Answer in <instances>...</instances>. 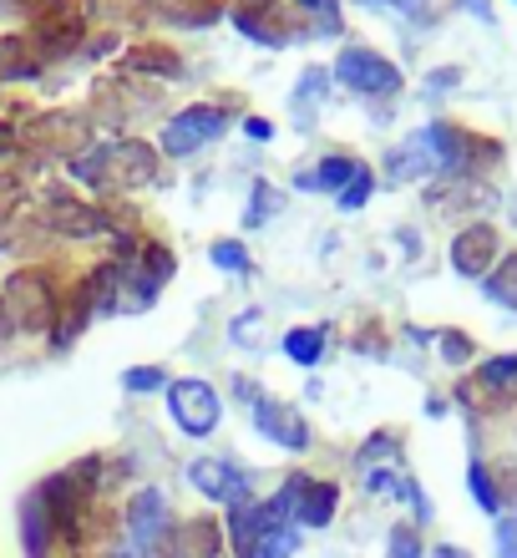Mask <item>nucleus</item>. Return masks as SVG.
I'll return each instance as SVG.
<instances>
[{
    "label": "nucleus",
    "instance_id": "nucleus-35",
    "mask_svg": "<svg viewBox=\"0 0 517 558\" xmlns=\"http://www.w3.org/2000/svg\"><path fill=\"white\" fill-rule=\"evenodd\" d=\"M381 457H396V437H391V432H376V437L360 447V468H376Z\"/></svg>",
    "mask_w": 517,
    "mask_h": 558
},
{
    "label": "nucleus",
    "instance_id": "nucleus-16",
    "mask_svg": "<svg viewBox=\"0 0 517 558\" xmlns=\"http://www.w3.org/2000/svg\"><path fill=\"white\" fill-rule=\"evenodd\" d=\"M163 523H168V498L158 487H143L133 502H127V538L137 548H152L163 538Z\"/></svg>",
    "mask_w": 517,
    "mask_h": 558
},
{
    "label": "nucleus",
    "instance_id": "nucleus-5",
    "mask_svg": "<svg viewBox=\"0 0 517 558\" xmlns=\"http://www.w3.org/2000/svg\"><path fill=\"white\" fill-rule=\"evenodd\" d=\"M223 128H229V107L193 102V107H183L177 118L163 122V153L168 158H188V153H198L204 143L223 137Z\"/></svg>",
    "mask_w": 517,
    "mask_h": 558
},
{
    "label": "nucleus",
    "instance_id": "nucleus-31",
    "mask_svg": "<svg viewBox=\"0 0 517 558\" xmlns=\"http://www.w3.org/2000/svg\"><path fill=\"white\" fill-rule=\"evenodd\" d=\"M330 87V76L320 72V66H310V72L299 76V87H295V107H299V118H305V112H310L315 102H320V92Z\"/></svg>",
    "mask_w": 517,
    "mask_h": 558
},
{
    "label": "nucleus",
    "instance_id": "nucleus-33",
    "mask_svg": "<svg viewBox=\"0 0 517 558\" xmlns=\"http://www.w3.org/2000/svg\"><path fill=\"white\" fill-rule=\"evenodd\" d=\"M370 193H376V173H370V168H360V173L350 178V189L341 193V208H360Z\"/></svg>",
    "mask_w": 517,
    "mask_h": 558
},
{
    "label": "nucleus",
    "instance_id": "nucleus-37",
    "mask_svg": "<svg viewBox=\"0 0 517 558\" xmlns=\"http://www.w3.org/2000/svg\"><path fill=\"white\" fill-rule=\"evenodd\" d=\"M442 355L452 361V366L472 361V336H461V330H446V336H442Z\"/></svg>",
    "mask_w": 517,
    "mask_h": 558
},
{
    "label": "nucleus",
    "instance_id": "nucleus-34",
    "mask_svg": "<svg viewBox=\"0 0 517 558\" xmlns=\"http://www.w3.org/2000/svg\"><path fill=\"white\" fill-rule=\"evenodd\" d=\"M385 558H421V538H416V529H391V548H385Z\"/></svg>",
    "mask_w": 517,
    "mask_h": 558
},
{
    "label": "nucleus",
    "instance_id": "nucleus-15",
    "mask_svg": "<svg viewBox=\"0 0 517 558\" xmlns=\"http://www.w3.org/2000/svg\"><path fill=\"white\" fill-rule=\"evenodd\" d=\"M219 554H223V529L213 518H188V523L163 533V558H219Z\"/></svg>",
    "mask_w": 517,
    "mask_h": 558
},
{
    "label": "nucleus",
    "instance_id": "nucleus-14",
    "mask_svg": "<svg viewBox=\"0 0 517 558\" xmlns=\"http://www.w3.org/2000/svg\"><path fill=\"white\" fill-rule=\"evenodd\" d=\"M492 204H497V193H492L482 178H446V183L427 189V208L431 214H446V219H461V214L492 208Z\"/></svg>",
    "mask_w": 517,
    "mask_h": 558
},
{
    "label": "nucleus",
    "instance_id": "nucleus-10",
    "mask_svg": "<svg viewBox=\"0 0 517 558\" xmlns=\"http://www.w3.org/2000/svg\"><path fill=\"white\" fill-rule=\"evenodd\" d=\"M82 36H87V15H82V5H61V11L41 15V21H30L26 41L36 46V57L41 61H57V57H72L76 46H82Z\"/></svg>",
    "mask_w": 517,
    "mask_h": 558
},
{
    "label": "nucleus",
    "instance_id": "nucleus-1",
    "mask_svg": "<svg viewBox=\"0 0 517 558\" xmlns=\"http://www.w3.org/2000/svg\"><path fill=\"white\" fill-rule=\"evenodd\" d=\"M72 178L87 189H148L158 178V147L137 143V137H112V143H91L72 162Z\"/></svg>",
    "mask_w": 517,
    "mask_h": 558
},
{
    "label": "nucleus",
    "instance_id": "nucleus-22",
    "mask_svg": "<svg viewBox=\"0 0 517 558\" xmlns=\"http://www.w3.org/2000/svg\"><path fill=\"white\" fill-rule=\"evenodd\" d=\"M360 173V162L345 158V153H335V158H325L315 173H299V189H325V193H345L350 189V178Z\"/></svg>",
    "mask_w": 517,
    "mask_h": 558
},
{
    "label": "nucleus",
    "instance_id": "nucleus-7",
    "mask_svg": "<svg viewBox=\"0 0 517 558\" xmlns=\"http://www.w3.org/2000/svg\"><path fill=\"white\" fill-rule=\"evenodd\" d=\"M41 223L61 239H102L118 219H107L97 204H82V198H72V193L51 189L46 193V204H41Z\"/></svg>",
    "mask_w": 517,
    "mask_h": 558
},
{
    "label": "nucleus",
    "instance_id": "nucleus-11",
    "mask_svg": "<svg viewBox=\"0 0 517 558\" xmlns=\"http://www.w3.org/2000/svg\"><path fill=\"white\" fill-rule=\"evenodd\" d=\"M503 259V239L492 223H467L457 239H452V269L467 279H488Z\"/></svg>",
    "mask_w": 517,
    "mask_h": 558
},
{
    "label": "nucleus",
    "instance_id": "nucleus-36",
    "mask_svg": "<svg viewBox=\"0 0 517 558\" xmlns=\"http://www.w3.org/2000/svg\"><path fill=\"white\" fill-rule=\"evenodd\" d=\"M163 381H168V376L158 366H133L127 376H122V386H127V391H158Z\"/></svg>",
    "mask_w": 517,
    "mask_h": 558
},
{
    "label": "nucleus",
    "instance_id": "nucleus-40",
    "mask_svg": "<svg viewBox=\"0 0 517 558\" xmlns=\"http://www.w3.org/2000/svg\"><path fill=\"white\" fill-rule=\"evenodd\" d=\"M102 558H148V548H137L133 538H118V544H107Z\"/></svg>",
    "mask_w": 517,
    "mask_h": 558
},
{
    "label": "nucleus",
    "instance_id": "nucleus-2",
    "mask_svg": "<svg viewBox=\"0 0 517 558\" xmlns=\"http://www.w3.org/2000/svg\"><path fill=\"white\" fill-rule=\"evenodd\" d=\"M427 143H431V153H436V162H442L446 178H482L492 162L503 158V147L492 143V137L467 133V128H457V122H431Z\"/></svg>",
    "mask_w": 517,
    "mask_h": 558
},
{
    "label": "nucleus",
    "instance_id": "nucleus-8",
    "mask_svg": "<svg viewBox=\"0 0 517 558\" xmlns=\"http://www.w3.org/2000/svg\"><path fill=\"white\" fill-rule=\"evenodd\" d=\"M335 76H341L350 92H360V97H396L401 92V72L381 57V51H370V46H350V51H341Z\"/></svg>",
    "mask_w": 517,
    "mask_h": 558
},
{
    "label": "nucleus",
    "instance_id": "nucleus-41",
    "mask_svg": "<svg viewBox=\"0 0 517 558\" xmlns=\"http://www.w3.org/2000/svg\"><path fill=\"white\" fill-rule=\"evenodd\" d=\"M15 153H21V128L0 122V158H15Z\"/></svg>",
    "mask_w": 517,
    "mask_h": 558
},
{
    "label": "nucleus",
    "instance_id": "nucleus-39",
    "mask_svg": "<svg viewBox=\"0 0 517 558\" xmlns=\"http://www.w3.org/2000/svg\"><path fill=\"white\" fill-rule=\"evenodd\" d=\"M497 558H517V518L497 523Z\"/></svg>",
    "mask_w": 517,
    "mask_h": 558
},
{
    "label": "nucleus",
    "instance_id": "nucleus-44",
    "mask_svg": "<svg viewBox=\"0 0 517 558\" xmlns=\"http://www.w3.org/2000/svg\"><path fill=\"white\" fill-rule=\"evenodd\" d=\"M452 82H457V72H431V92H436V87H452Z\"/></svg>",
    "mask_w": 517,
    "mask_h": 558
},
{
    "label": "nucleus",
    "instance_id": "nucleus-13",
    "mask_svg": "<svg viewBox=\"0 0 517 558\" xmlns=\"http://www.w3.org/2000/svg\"><path fill=\"white\" fill-rule=\"evenodd\" d=\"M254 426H259L274 447H284V452H305V447H310V426H305V416H299L295 407L274 401V397L254 401Z\"/></svg>",
    "mask_w": 517,
    "mask_h": 558
},
{
    "label": "nucleus",
    "instance_id": "nucleus-30",
    "mask_svg": "<svg viewBox=\"0 0 517 558\" xmlns=\"http://www.w3.org/2000/svg\"><path fill=\"white\" fill-rule=\"evenodd\" d=\"M295 5H305V11L315 15V26L325 31V36H341V0H295Z\"/></svg>",
    "mask_w": 517,
    "mask_h": 558
},
{
    "label": "nucleus",
    "instance_id": "nucleus-4",
    "mask_svg": "<svg viewBox=\"0 0 517 558\" xmlns=\"http://www.w3.org/2000/svg\"><path fill=\"white\" fill-rule=\"evenodd\" d=\"M0 305L11 315L15 330H30V336H41V330H57V294H51V279L41 269H15L5 279V290H0Z\"/></svg>",
    "mask_w": 517,
    "mask_h": 558
},
{
    "label": "nucleus",
    "instance_id": "nucleus-43",
    "mask_svg": "<svg viewBox=\"0 0 517 558\" xmlns=\"http://www.w3.org/2000/svg\"><path fill=\"white\" fill-rule=\"evenodd\" d=\"M15 336V325H11V315H5V305H0V345Z\"/></svg>",
    "mask_w": 517,
    "mask_h": 558
},
{
    "label": "nucleus",
    "instance_id": "nucleus-19",
    "mask_svg": "<svg viewBox=\"0 0 517 558\" xmlns=\"http://www.w3.org/2000/svg\"><path fill=\"white\" fill-rule=\"evenodd\" d=\"M152 11H158V21H168V26L204 31L223 15V0H152Z\"/></svg>",
    "mask_w": 517,
    "mask_h": 558
},
{
    "label": "nucleus",
    "instance_id": "nucleus-18",
    "mask_svg": "<svg viewBox=\"0 0 517 558\" xmlns=\"http://www.w3.org/2000/svg\"><path fill=\"white\" fill-rule=\"evenodd\" d=\"M122 72H137V76H183V57H177L173 46L163 41H137L122 51Z\"/></svg>",
    "mask_w": 517,
    "mask_h": 558
},
{
    "label": "nucleus",
    "instance_id": "nucleus-21",
    "mask_svg": "<svg viewBox=\"0 0 517 558\" xmlns=\"http://www.w3.org/2000/svg\"><path fill=\"white\" fill-rule=\"evenodd\" d=\"M274 5H280V0H238V5H234V26L244 31V36H254V41H264V46H284L290 36H284V31H274L264 21Z\"/></svg>",
    "mask_w": 517,
    "mask_h": 558
},
{
    "label": "nucleus",
    "instance_id": "nucleus-38",
    "mask_svg": "<svg viewBox=\"0 0 517 558\" xmlns=\"http://www.w3.org/2000/svg\"><path fill=\"white\" fill-rule=\"evenodd\" d=\"M15 11L26 15V21H41V15H51V11H61L66 0H11Z\"/></svg>",
    "mask_w": 517,
    "mask_h": 558
},
{
    "label": "nucleus",
    "instance_id": "nucleus-25",
    "mask_svg": "<svg viewBox=\"0 0 517 558\" xmlns=\"http://www.w3.org/2000/svg\"><path fill=\"white\" fill-rule=\"evenodd\" d=\"M477 381L497 386V391H517V355H492L477 366Z\"/></svg>",
    "mask_w": 517,
    "mask_h": 558
},
{
    "label": "nucleus",
    "instance_id": "nucleus-6",
    "mask_svg": "<svg viewBox=\"0 0 517 558\" xmlns=\"http://www.w3.org/2000/svg\"><path fill=\"white\" fill-rule=\"evenodd\" d=\"M274 498L284 502V513H290V523H299V529H325L330 518H335V502H341V487L335 483H315V477H305V472H295L290 483L274 493Z\"/></svg>",
    "mask_w": 517,
    "mask_h": 558
},
{
    "label": "nucleus",
    "instance_id": "nucleus-24",
    "mask_svg": "<svg viewBox=\"0 0 517 558\" xmlns=\"http://www.w3.org/2000/svg\"><path fill=\"white\" fill-rule=\"evenodd\" d=\"M482 284H488V300L517 310V254H503V259H497V269H492Z\"/></svg>",
    "mask_w": 517,
    "mask_h": 558
},
{
    "label": "nucleus",
    "instance_id": "nucleus-17",
    "mask_svg": "<svg viewBox=\"0 0 517 558\" xmlns=\"http://www.w3.org/2000/svg\"><path fill=\"white\" fill-rule=\"evenodd\" d=\"M385 173L391 178H431V173H442V162H436V153H431V143H427V133H416V137H406L401 147H391L385 153Z\"/></svg>",
    "mask_w": 517,
    "mask_h": 558
},
{
    "label": "nucleus",
    "instance_id": "nucleus-23",
    "mask_svg": "<svg viewBox=\"0 0 517 558\" xmlns=\"http://www.w3.org/2000/svg\"><path fill=\"white\" fill-rule=\"evenodd\" d=\"M284 355H290V361H299V366H315V361L325 355V330H315V325L290 330V336H284Z\"/></svg>",
    "mask_w": 517,
    "mask_h": 558
},
{
    "label": "nucleus",
    "instance_id": "nucleus-9",
    "mask_svg": "<svg viewBox=\"0 0 517 558\" xmlns=\"http://www.w3.org/2000/svg\"><path fill=\"white\" fill-rule=\"evenodd\" d=\"M168 412H173V422L188 432V437H208L213 426H219V416H223V401H219V391L208 381H173L168 386Z\"/></svg>",
    "mask_w": 517,
    "mask_h": 558
},
{
    "label": "nucleus",
    "instance_id": "nucleus-3",
    "mask_svg": "<svg viewBox=\"0 0 517 558\" xmlns=\"http://www.w3.org/2000/svg\"><path fill=\"white\" fill-rule=\"evenodd\" d=\"M21 147L41 153V158H66L76 162L91 147V122L82 112H66V107H51V112H36V118L21 128Z\"/></svg>",
    "mask_w": 517,
    "mask_h": 558
},
{
    "label": "nucleus",
    "instance_id": "nucleus-28",
    "mask_svg": "<svg viewBox=\"0 0 517 558\" xmlns=\"http://www.w3.org/2000/svg\"><path fill=\"white\" fill-rule=\"evenodd\" d=\"M208 254H213V265L229 269V275H249V250H244L238 239H219Z\"/></svg>",
    "mask_w": 517,
    "mask_h": 558
},
{
    "label": "nucleus",
    "instance_id": "nucleus-42",
    "mask_svg": "<svg viewBox=\"0 0 517 558\" xmlns=\"http://www.w3.org/2000/svg\"><path fill=\"white\" fill-rule=\"evenodd\" d=\"M244 133H249V137H259V143H264V137L274 133V128H269L264 118H249V122H244Z\"/></svg>",
    "mask_w": 517,
    "mask_h": 558
},
{
    "label": "nucleus",
    "instance_id": "nucleus-27",
    "mask_svg": "<svg viewBox=\"0 0 517 558\" xmlns=\"http://www.w3.org/2000/svg\"><path fill=\"white\" fill-rule=\"evenodd\" d=\"M295 529H264V538L254 544V558H295Z\"/></svg>",
    "mask_w": 517,
    "mask_h": 558
},
{
    "label": "nucleus",
    "instance_id": "nucleus-46",
    "mask_svg": "<svg viewBox=\"0 0 517 558\" xmlns=\"http://www.w3.org/2000/svg\"><path fill=\"white\" fill-rule=\"evenodd\" d=\"M431 558H472V554H461V548H452V544H442V548H436V554H431Z\"/></svg>",
    "mask_w": 517,
    "mask_h": 558
},
{
    "label": "nucleus",
    "instance_id": "nucleus-29",
    "mask_svg": "<svg viewBox=\"0 0 517 558\" xmlns=\"http://www.w3.org/2000/svg\"><path fill=\"white\" fill-rule=\"evenodd\" d=\"M274 204H280V193L269 189L264 178H254V198H249V214H244V223H249V229H259V223L274 214Z\"/></svg>",
    "mask_w": 517,
    "mask_h": 558
},
{
    "label": "nucleus",
    "instance_id": "nucleus-12",
    "mask_svg": "<svg viewBox=\"0 0 517 558\" xmlns=\"http://www.w3.org/2000/svg\"><path fill=\"white\" fill-rule=\"evenodd\" d=\"M188 483L198 487L204 498L229 502V508H238V502H254L249 498V477H244L234 462H223V457H198V462H188Z\"/></svg>",
    "mask_w": 517,
    "mask_h": 558
},
{
    "label": "nucleus",
    "instance_id": "nucleus-32",
    "mask_svg": "<svg viewBox=\"0 0 517 558\" xmlns=\"http://www.w3.org/2000/svg\"><path fill=\"white\" fill-rule=\"evenodd\" d=\"M21 204H26V183H21L15 173H5V178H0V223L15 219V208H21Z\"/></svg>",
    "mask_w": 517,
    "mask_h": 558
},
{
    "label": "nucleus",
    "instance_id": "nucleus-20",
    "mask_svg": "<svg viewBox=\"0 0 517 558\" xmlns=\"http://www.w3.org/2000/svg\"><path fill=\"white\" fill-rule=\"evenodd\" d=\"M41 72V57L26 36H0V82H30Z\"/></svg>",
    "mask_w": 517,
    "mask_h": 558
},
{
    "label": "nucleus",
    "instance_id": "nucleus-26",
    "mask_svg": "<svg viewBox=\"0 0 517 558\" xmlns=\"http://www.w3.org/2000/svg\"><path fill=\"white\" fill-rule=\"evenodd\" d=\"M467 483H472V498H477V508H482V513H497V508H503V493H497V483H492V472L482 468V462H472V468H467Z\"/></svg>",
    "mask_w": 517,
    "mask_h": 558
},
{
    "label": "nucleus",
    "instance_id": "nucleus-45",
    "mask_svg": "<svg viewBox=\"0 0 517 558\" xmlns=\"http://www.w3.org/2000/svg\"><path fill=\"white\" fill-rule=\"evenodd\" d=\"M370 5H401V11H416L421 0H370Z\"/></svg>",
    "mask_w": 517,
    "mask_h": 558
}]
</instances>
